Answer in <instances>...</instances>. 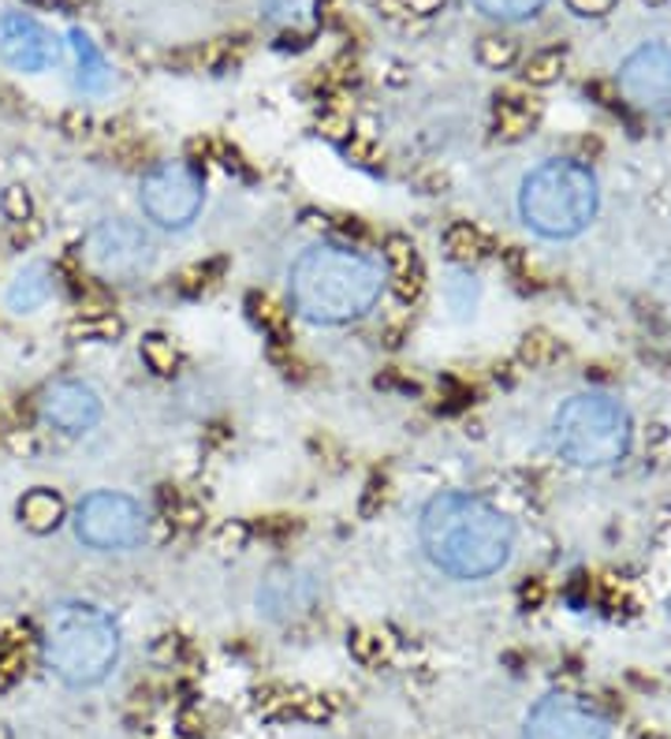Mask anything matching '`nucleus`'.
Wrapping results in <instances>:
<instances>
[{
    "label": "nucleus",
    "instance_id": "obj_1",
    "mask_svg": "<svg viewBox=\"0 0 671 739\" xmlns=\"http://www.w3.org/2000/svg\"><path fill=\"white\" fill-rule=\"evenodd\" d=\"M422 549L444 576L489 579L511 560L515 527L481 497L440 493L422 512Z\"/></svg>",
    "mask_w": 671,
    "mask_h": 739
},
{
    "label": "nucleus",
    "instance_id": "obj_2",
    "mask_svg": "<svg viewBox=\"0 0 671 739\" xmlns=\"http://www.w3.org/2000/svg\"><path fill=\"white\" fill-rule=\"evenodd\" d=\"M384 269L370 254L343 243H318L291 266V307L313 326H348L381 299Z\"/></svg>",
    "mask_w": 671,
    "mask_h": 739
},
{
    "label": "nucleus",
    "instance_id": "obj_3",
    "mask_svg": "<svg viewBox=\"0 0 671 739\" xmlns=\"http://www.w3.org/2000/svg\"><path fill=\"white\" fill-rule=\"evenodd\" d=\"M41 661L68 687H93L117 669L120 628L90 601H60L41 628Z\"/></svg>",
    "mask_w": 671,
    "mask_h": 739
},
{
    "label": "nucleus",
    "instance_id": "obj_4",
    "mask_svg": "<svg viewBox=\"0 0 671 739\" xmlns=\"http://www.w3.org/2000/svg\"><path fill=\"white\" fill-rule=\"evenodd\" d=\"M519 213L544 239H574L597 217V180L579 161L538 164L519 191Z\"/></svg>",
    "mask_w": 671,
    "mask_h": 739
},
{
    "label": "nucleus",
    "instance_id": "obj_5",
    "mask_svg": "<svg viewBox=\"0 0 671 739\" xmlns=\"http://www.w3.org/2000/svg\"><path fill=\"white\" fill-rule=\"evenodd\" d=\"M631 449V419L601 392H579L555 415V452L574 467H608Z\"/></svg>",
    "mask_w": 671,
    "mask_h": 739
},
{
    "label": "nucleus",
    "instance_id": "obj_6",
    "mask_svg": "<svg viewBox=\"0 0 671 739\" xmlns=\"http://www.w3.org/2000/svg\"><path fill=\"white\" fill-rule=\"evenodd\" d=\"M139 199H142V213L150 217L157 228L180 232V228H187L202 213L206 187H202V176L187 161H161L142 176Z\"/></svg>",
    "mask_w": 671,
    "mask_h": 739
},
{
    "label": "nucleus",
    "instance_id": "obj_7",
    "mask_svg": "<svg viewBox=\"0 0 671 739\" xmlns=\"http://www.w3.org/2000/svg\"><path fill=\"white\" fill-rule=\"evenodd\" d=\"M76 535L82 546L101 549V553H123V549H134L146 538V516L131 497L98 489L79 505Z\"/></svg>",
    "mask_w": 671,
    "mask_h": 739
},
{
    "label": "nucleus",
    "instance_id": "obj_8",
    "mask_svg": "<svg viewBox=\"0 0 671 739\" xmlns=\"http://www.w3.org/2000/svg\"><path fill=\"white\" fill-rule=\"evenodd\" d=\"M153 239L142 232L139 224L123 221H101L93 232L87 236V262L93 273H101L104 280H139L153 269Z\"/></svg>",
    "mask_w": 671,
    "mask_h": 739
},
{
    "label": "nucleus",
    "instance_id": "obj_9",
    "mask_svg": "<svg viewBox=\"0 0 671 739\" xmlns=\"http://www.w3.org/2000/svg\"><path fill=\"white\" fill-rule=\"evenodd\" d=\"M522 739H608V721L571 695H549L530 710Z\"/></svg>",
    "mask_w": 671,
    "mask_h": 739
},
{
    "label": "nucleus",
    "instance_id": "obj_10",
    "mask_svg": "<svg viewBox=\"0 0 671 739\" xmlns=\"http://www.w3.org/2000/svg\"><path fill=\"white\" fill-rule=\"evenodd\" d=\"M620 90L642 109L671 106V49L642 46L620 68Z\"/></svg>",
    "mask_w": 671,
    "mask_h": 739
},
{
    "label": "nucleus",
    "instance_id": "obj_11",
    "mask_svg": "<svg viewBox=\"0 0 671 739\" xmlns=\"http://www.w3.org/2000/svg\"><path fill=\"white\" fill-rule=\"evenodd\" d=\"M41 419L64 437H82L101 422V397L87 381H52L41 392Z\"/></svg>",
    "mask_w": 671,
    "mask_h": 739
},
{
    "label": "nucleus",
    "instance_id": "obj_12",
    "mask_svg": "<svg viewBox=\"0 0 671 739\" xmlns=\"http://www.w3.org/2000/svg\"><path fill=\"white\" fill-rule=\"evenodd\" d=\"M0 57L16 71H46L60 60V46L38 19L12 12L0 19Z\"/></svg>",
    "mask_w": 671,
    "mask_h": 739
},
{
    "label": "nucleus",
    "instance_id": "obj_13",
    "mask_svg": "<svg viewBox=\"0 0 671 739\" xmlns=\"http://www.w3.org/2000/svg\"><path fill=\"white\" fill-rule=\"evenodd\" d=\"M52 296V273L49 266L30 262L12 277V284L4 291V303L12 314H34L38 307H46Z\"/></svg>",
    "mask_w": 671,
    "mask_h": 739
},
{
    "label": "nucleus",
    "instance_id": "obj_14",
    "mask_svg": "<svg viewBox=\"0 0 671 739\" xmlns=\"http://www.w3.org/2000/svg\"><path fill=\"white\" fill-rule=\"evenodd\" d=\"M384 262H388L384 280H392L403 299H414L418 288H422V262H418L414 247L403 236H392L384 243Z\"/></svg>",
    "mask_w": 671,
    "mask_h": 739
},
{
    "label": "nucleus",
    "instance_id": "obj_15",
    "mask_svg": "<svg viewBox=\"0 0 671 739\" xmlns=\"http://www.w3.org/2000/svg\"><path fill=\"white\" fill-rule=\"evenodd\" d=\"M19 523H23L30 535H49L64 523V501L52 489H30V493L19 501Z\"/></svg>",
    "mask_w": 671,
    "mask_h": 739
},
{
    "label": "nucleus",
    "instance_id": "obj_16",
    "mask_svg": "<svg viewBox=\"0 0 671 739\" xmlns=\"http://www.w3.org/2000/svg\"><path fill=\"white\" fill-rule=\"evenodd\" d=\"M307 601H310V582L296 579L291 571L272 576L266 582V590H261V606H266L272 617H280V612H288V609H302Z\"/></svg>",
    "mask_w": 671,
    "mask_h": 739
},
{
    "label": "nucleus",
    "instance_id": "obj_17",
    "mask_svg": "<svg viewBox=\"0 0 671 739\" xmlns=\"http://www.w3.org/2000/svg\"><path fill=\"white\" fill-rule=\"evenodd\" d=\"M71 46H76V57H79V87L93 93L109 87V68H104L101 53L93 49V41L82 34V30H71Z\"/></svg>",
    "mask_w": 671,
    "mask_h": 739
},
{
    "label": "nucleus",
    "instance_id": "obj_18",
    "mask_svg": "<svg viewBox=\"0 0 671 739\" xmlns=\"http://www.w3.org/2000/svg\"><path fill=\"white\" fill-rule=\"evenodd\" d=\"M492 19H530L544 8V0H474Z\"/></svg>",
    "mask_w": 671,
    "mask_h": 739
},
{
    "label": "nucleus",
    "instance_id": "obj_19",
    "mask_svg": "<svg viewBox=\"0 0 671 739\" xmlns=\"http://www.w3.org/2000/svg\"><path fill=\"white\" fill-rule=\"evenodd\" d=\"M139 356L146 359V367H150L153 373H172L176 362H180V356H176V348L168 343L164 337H146Z\"/></svg>",
    "mask_w": 671,
    "mask_h": 739
},
{
    "label": "nucleus",
    "instance_id": "obj_20",
    "mask_svg": "<svg viewBox=\"0 0 671 739\" xmlns=\"http://www.w3.org/2000/svg\"><path fill=\"white\" fill-rule=\"evenodd\" d=\"M0 210L12 224H27L30 217H34V202H30L27 187H8L4 194H0Z\"/></svg>",
    "mask_w": 671,
    "mask_h": 739
},
{
    "label": "nucleus",
    "instance_id": "obj_21",
    "mask_svg": "<svg viewBox=\"0 0 671 739\" xmlns=\"http://www.w3.org/2000/svg\"><path fill=\"white\" fill-rule=\"evenodd\" d=\"M478 57H481V64H489V68H508L511 60H515V46H511L508 38H485L478 49Z\"/></svg>",
    "mask_w": 671,
    "mask_h": 739
},
{
    "label": "nucleus",
    "instance_id": "obj_22",
    "mask_svg": "<svg viewBox=\"0 0 671 739\" xmlns=\"http://www.w3.org/2000/svg\"><path fill=\"white\" fill-rule=\"evenodd\" d=\"M30 4H38V8H64V0H30Z\"/></svg>",
    "mask_w": 671,
    "mask_h": 739
},
{
    "label": "nucleus",
    "instance_id": "obj_23",
    "mask_svg": "<svg viewBox=\"0 0 671 739\" xmlns=\"http://www.w3.org/2000/svg\"><path fill=\"white\" fill-rule=\"evenodd\" d=\"M0 739H8V732H4V728H0Z\"/></svg>",
    "mask_w": 671,
    "mask_h": 739
}]
</instances>
